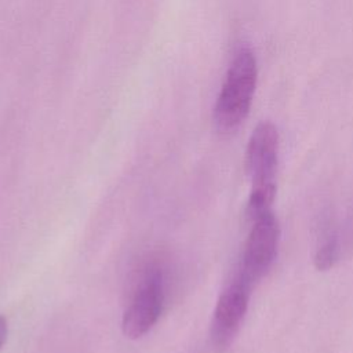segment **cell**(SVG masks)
<instances>
[{"instance_id":"6","label":"cell","mask_w":353,"mask_h":353,"mask_svg":"<svg viewBox=\"0 0 353 353\" xmlns=\"http://www.w3.org/2000/svg\"><path fill=\"white\" fill-rule=\"evenodd\" d=\"M338 240L335 236H330L323 244L316 250L314 254V266L319 270H328L334 266L338 259Z\"/></svg>"},{"instance_id":"1","label":"cell","mask_w":353,"mask_h":353,"mask_svg":"<svg viewBox=\"0 0 353 353\" xmlns=\"http://www.w3.org/2000/svg\"><path fill=\"white\" fill-rule=\"evenodd\" d=\"M258 81L255 54L241 46L233 55L214 106V124L222 134L236 131L247 119Z\"/></svg>"},{"instance_id":"2","label":"cell","mask_w":353,"mask_h":353,"mask_svg":"<svg viewBox=\"0 0 353 353\" xmlns=\"http://www.w3.org/2000/svg\"><path fill=\"white\" fill-rule=\"evenodd\" d=\"M279 143V131L269 120L258 123L250 137L245 164L252 182L247 204V214L251 219L269 211L274 200Z\"/></svg>"},{"instance_id":"5","label":"cell","mask_w":353,"mask_h":353,"mask_svg":"<svg viewBox=\"0 0 353 353\" xmlns=\"http://www.w3.org/2000/svg\"><path fill=\"white\" fill-rule=\"evenodd\" d=\"M251 284L239 274L223 288L214 309L210 335L216 347H226L240 330L248 309Z\"/></svg>"},{"instance_id":"7","label":"cell","mask_w":353,"mask_h":353,"mask_svg":"<svg viewBox=\"0 0 353 353\" xmlns=\"http://www.w3.org/2000/svg\"><path fill=\"white\" fill-rule=\"evenodd\" d=\"M6 338H7V320L3 316H0V349L6 342Z\"/></svg>"},{"instance_id":"4","label":"cell","mask_w":353,"mask_h":353,"mask_svg":"<svg viewBox=\"0 0 353 353\" xmlns=\"http://www.w3.org/2000/svg\"><path fill=\"white\" fill-rule=\"evenodd\" d=\"M237 274L254 285L272 266L277 255L280 226L269 210L252 219Z\"/></svg>"},{"instance_id":"3","label":"cell","mask_w":353,"mask_h":353,"mask_svg":"<svg viewBox=\"0 0 353 353\" xmlns=\"http://www.w3.org/2000/svg\"><path fill=\"white\" fill-rule=\"evenodd\" d=\"M164 302V276L163 272L152 266L142 276L124 312L121 327L130 339L143 336L159 320Z\"/></svg>"}]
</instances>
